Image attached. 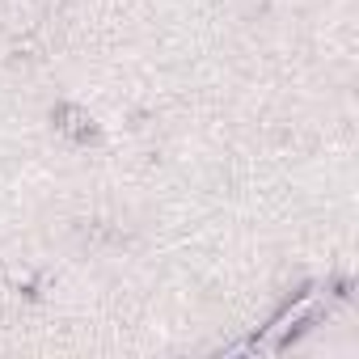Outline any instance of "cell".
I'll return each instance as SVG.
<instances>
[{
    "label": "cell",
    "mask_w": 359,
    "mask_h": 359,
    "mask_svg": "<svg viewBox=\"0 0 359 359\" xmlns=\"http://www.w3.org/2000/svg\"><path fill=\"white\" fill-rule=\"evenodd\" d=\"M60 118H68V123H60L64 131H72V135H89V127H85V114H81V110H60Z\"/></svg>",
    "instance_id": "6da1fadb"
}]
</instances>
